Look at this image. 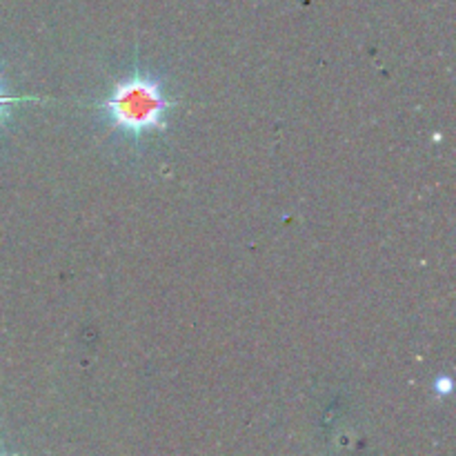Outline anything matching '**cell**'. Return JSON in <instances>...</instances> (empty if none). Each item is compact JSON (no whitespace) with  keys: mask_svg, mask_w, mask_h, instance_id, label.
Masks as SVG:
<instances>
[{"mask_svg":"<svg viewBox=\"0 0 456 456\" xmlns=\"http://www.w3.org/2000/svg\"><path fill=\"white\" fill-rule=\"evenodd\" d=\"M101 110L107 114L111 127L132 138H141L167 127V114L174 110V101L167 96L159 76L134 69L110 89Z\"/></svg>","mask_w":456,"mask_h":456,"instance_id":"6da1fadb","label":"cell"},{"mask_svg":"<svg viewBox=\"0 0 456 456\" xmlns=\"http://www.w3.org/2000/svg\"><path fill=\"white\" fill-rule=\"evenodd\" d=\"M20 101H25V98H16V96H9V94H4L3 80H0V123H4V118L9 116L12 107L18 105Z\"/></svg>","mask_w":456,"mask_h":456,"instance_id":"7a4b0ae2","label":"cell"},{"mask_svg":"<svg viewBox=\"0 0 456 456\" xmlns=\"http://www.w3.org/2000/svg\"><path fill=\"white\" fill-rule=\"evenodd\" d=\"M436 392H441V395H450V392H452V379L441 377L439 381H436Z\"/></svg>","mask_w":456,"mask_h":456,"instance_id":"3957f363","label":"cell"}]
</instances>
